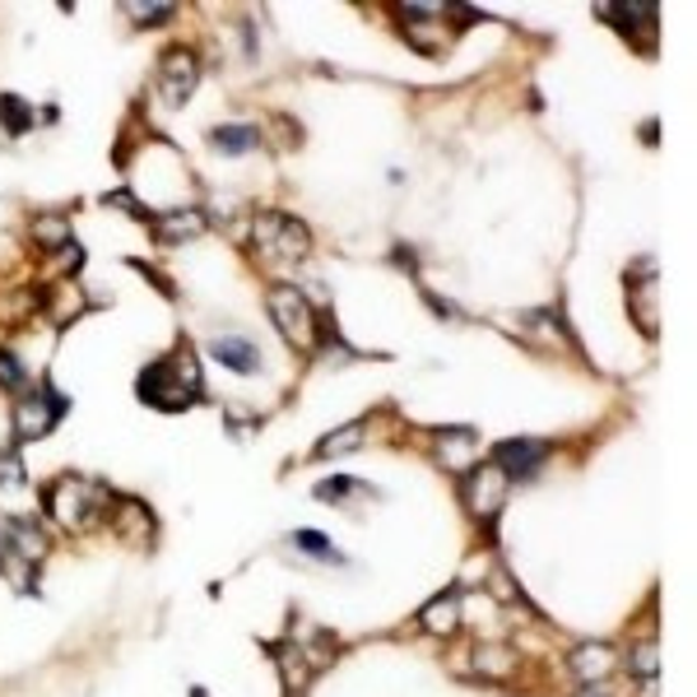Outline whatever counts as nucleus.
<instances>
[{
    "label": "nucleus",
    "instance_id": "f257e3e1",
    "mask_svg": "<svg viewBox=\"0 0 697 697\" xmlns=\"http://www.w3.org/2000/svg\"><path fill=\"white\" fill-rule=\"evenodd\" d=\"M135 391H139V400H145V405H154V409H168V414L191 409V405L200 400V363H196V348L178 344V348H172V354H163L159 363H149V368L139 372Z\"/></svg>",
    "mask_w": 697,
    "mask_h": 697
},
{
    "label": "nucleus",
    "instance_id": "f03ea898",
    "mask_svg": "<svg viewBox=\"0 0 697 697\" xmlns=\"http://www.w3.org/2000/svg\"><path fill=\"white\" fill-rule=\"evenodd\" d=\"M266 307H270V317H274V326H279V335H284L289 344L317 348L321 326H317V311H311V303L303 298V289L274 284V289L266 293Z\"/></svg>",
    "mask_w": 697,
    "mask_h": 697
},
{
    "label": "nucleus",
    "instance_id": "7ed1b4c3",
    "mask_svg": "<svg viewBox=\"0 0 697 697\" xmlns=\"http://www.w3.org/2000/svg\"><path fill=\"white\" fill-rule=\"evenodd\" d=\"M61 414H65V395H61V391L42 387V391L24 395L20 405H14V442H38V438H47V432L61 424Z\"/></svg>",
    "mask_w": 697,
    "mask_h": 697
},
{
    "label": "nucleus",
    "instance_id": "20e7f679",
    "mask_svg": "<svg viewBox=\"0 0 697 697\" xmlns=\"http://www.w3.org/2000/svg\"><path fill=\"white\" fill-rule=\"evenodd\" d=\"M461 498L475 516L493 521L502 512V502H508V475L498 465H469L461 475Z\"/></svg>",
    "mask_w": 697,
    "mask_h": 697
},
{
    "label": "nucleus",
    "instance_id": "39448f33",
    "mask_svg": "<svg viewBox=\"0 0 697 697\" xmlns=\"http://www.w3.org/2000/svg\"><path fill=\"white\" fill-rule=\"evenodd\" d=\"M256 247L270 252V256H307L311 237L307 229L293 215H279V209H266V215H256Z\"/></svg>",
    "mask_w": 697,
    "mask_h": 697
},
{
    "label": "nucleus",
    "instance_id": "423d86ee",
    "mask_svg": "<svg viewBox=\"0 0 697 697\" xmlns=\"http://www.w3.org/2000/svg\"><path fill=\"white\" fill-rule=\"evenodd\" d=\"M102 488L98 484H84V479H75V475H65V479H57L47 488V508H51V516L61 521V526H89V512H98L89 498H98Z\"/></svg>",
    "mask_w": 697,
    "mask_h": 697
},
{
    "label": "nucleus",
    "instance_id": "0eeeda50",
    "mask_svg": "<svg viewBox=\"0 0 697 697\" xmlns=\"http://www.w3.org/2000/svg\"><path fill=\"white\" fill-rule=\"evenodd\" d=\"M196 80H200L196 51H191V47H172V51H163L159 89H163V98H168V108H182V102L191 98V89H196Z\"/></svg>",
    "mask_w": 697,
    "mask_h": 697
},
{
    "label": "nucleus",
    "instance_id": "6e6552de",
    "mask_svg": "<svg viewBox=\"0 0 697 697\" xmlns=\"http://www.w3.org/2000/svg\"><path fill=\"white\" fill-rule=\"evenodd\" d=\"M545 456H549V447L535 442V438H508V442L493 447V465H498L508 479H530L535 469L545 465Z\"/></svg>",
    "mask_w": 697,
    "mask_h": 697
},
{
    "label": "nucleus",
    "instance_id": "1a4fd4ad",
    "mask_svg": "<svg viewBox=\"0 0 697 697\" xmlns=\"http://www.w3.org/2000/svg\"><path fill=\"white\" fill-rule=\"evenodd\" d=\"M209 354H215L223 368L237 372V377L260 372V348H256L252 340H242V335H219V340H209Z\"/></svg>",
    "mask_w": 697,
    "mask_h": 697
},
{
    "label": "nucleus",
    "instance_id": "9d476101",
    "mask_svg": "<svg viewBox=\"0 0 697 697\" xmlns=\"http://www.w3.org/2000/svg\"><path fill=\"white\" fill-rule=\"evenodd\" d=\"M609 670H614V647H604V641H582V647L572 651V674H577L586 688H596L600 678H609Z\"/></svg>",
    "mask_w": 697,
    "mask_h": 697
},
{
    "label": "nucleus",
    "instance_id": "9b49d317",
    "mask_svg": "<svg viewBox=\"0 0 697 697\" xmlns=\"http://www.w3.org/2000/svg\"><path fill=\"white\" fill-rule=\"evenodd\" d=\"M418 623H424V633H432V637H451L461 627V590H442L438 600H428Z\"/></svg>",
    "mask_w": 697,
    "mask_h": 697
},
{
    "label": "nucleus",
    "instance_id": "f8f14e48",
    "mask_svg": "<svg viewBox=\"0 0 697 697\" xmlns=\"http://www.w3.org/2000/svg\"><path fill=\"white\" fill-rule=\"evenodd\" d=\"M154 229H159L163 242H186V237L205 233V219L196 209H168V215H154Z\"/></svg>",
    "mask_w": 697,
    "mask_h": 697
},
{
    "label": "nucleus",
    "instance_id": "ddd939ff",
    "mask_svg": "<svg viewBox=\"0 0 697 697\" xmlns=\"http://www.w3.org/2000/svg\"><path fill=\"white\" fill-rule=\"evenodd\" d=\"M438 456L451 469H469V456H475V432L469 428H442L438 432Z\"/></svg>",
    "mask_w": 697,
    "mask_h": 697
},
{
    "label": "nucleus",
    "instance_id": "4468645a",
    "mask_svg": "<svg viewBox=\"0 0 697 697\" xmlns=\"http://www.w3.org/2000/svg\"><path fill=\"white\" fill-rule=\"evenodd\" d=\"M209 139H215L219 154H252L256 139H260V131H256V126H219Z\"/></svg>",
    "mask_w": 697,
    "mask_h": 697
},
{
    "label": "nucleus",
    "instance_id": "2eb2a0df",
    "mask_svg": "<svg viewBox=\"0 0 697 697\" xmlns=\"http://www.w3.org/2000/svg\"><path fill=\"white\" fill-rule=\"evenodd\" d=\"M289 545L298 553H307V558H317V563H344V558L335 553V545H330L326 535H317V530H293Z\"/></svg>",
    "mask_w": 697,
    "mask_h": 697
},
{
    "label": "nucleus",
    "instance_id": "dca6fc26",
    "mask_svg": "<svg viewBox=\"0 0 697 697\" xmlns=\"http://www.w3.org/2000/svg\"><path fill=\"white\" fill-rule=\"evenodd\" d=\"M0 121H5L10 135H24V131L33 126V108H28L20 94H5V98H0Z\"/></svg>",
    "mask_w": 697,
    "mask_h": 697
},
{
    "label": "nucleus",
    "instance_id": "f3484780",
    "mask_svg": "<svg viewBox=\"0 0 697 697\" xmlns=\"http://www.w3.org/2000/svg\"><path fill=\"white\" fill-rule=\"evenodd\" d=\"M354 447H363V424H348V428H340V432H330V438L317 447V456L326 461V456H344V451H354Z\"/></svg>",
    "mask_w": 697,
    "mask_h": 697
},
{
    "label": "nucleus",
    "instance_id": "a211bd4d",
    "mask_svg": "<svg viewBox=\"0 0 697 697\" xmlns=\"http://www.w3.org/2000/svg\"><path fill=\"white\" fill-rule=\"evenodd\" d=\"M33 237H38L42 242V247H65V242H70V223L61 219V215H47V219H38V223H33Z\"/></svg>",
    "mask_w": 697,
    "mask_h": 697
},
{
    "label": "nucleus",
    "instance_id": "6ab92c4d",
    "mask_svg": "<svg viewBox=\"0 0 697 697\" xmlns=\"http://www.w3.org/2000/svg\"><path fill=\"white\" fill-rule=\"evenodd\" d=\"M479 674L488 678H502V674H512V651H502V647H479Z\"/></svg>",
    "mask_w": 697,
    "mask_h": 697
},
{
    "label": "nucleus",
    "instance_id": "aec40b11",
    "mask_svg": "<svg viewBox=\"0 0 697 697\" xmlns=\"http://www.w3.org/2000/svg\"><path fill=\"white\" fill-rule=\"evenodd\" d=\"M348 493H368V484H358V479H348V475L317 484V498H321V502H340V498H348Z\"/></svg>",
    "mask_w": 697,
    "mask_h": 697
},
{
    "label": "nucleus",
    "instance_id": "412c9836",
    "mask_svg": "<svg viewBox=\"0 0 697 697\" xmlns=\"http://www.w3.org/2000/svg\"><path fill=\"white\" fill-rule=\"evenodd\" d=\"M627 670L651 684L656 670H660V665H656V641H641V647H633V660H627Z\"/></svg>",
    "mask_w": 697,
    "mask_h": 697
},
{
    "label": "nucleus",
    "instance_id": "4be33fe9",
    "mask_svg": "<svg viewBox=\"0 0 697 697\" xmlns=\"http://www.w3.org/2000/svg\"><path fill=\"white\" fill-rule=\"evenodd\" d=\"M0 387H10V391L24 387V368H20V358H14L10 348H0Z\"/></svg>",
    "mask_w": 697,
    "mask_h": 697
},
{
    "label": "nucleus",
    "instance_id": "5701e85b",
    "mask_svg": "<svg viewBox=\"0 0 697 697\" xmlns=\"http://www.w3.org/2000/svg\"><path fill=\"white\" fill-rule=\"evenodd\" d=\"M223 418H229V424H233V432H237V438H247V428L256 424V414L237 409V405H223Z\"/></svg>",
    "mask_w": 697,
    "mask_h": 697
},
{
    "label": "nucleus",
    "instance_id": "b1692460",
    "mask_svg": "<svg viewBox=\"0 0 697 697\" xmlns=\"http://www.w3.org/2000/svg\"><path fill=\"white\" fill-rule=\"evenodd\" d=\"M20 484H24V465L14 456H5L0 461V488H20Z\"/></svg>",
    "mask_w": 697,
    "mask_h": 697
},
{
    "label": "nucleus",
    "instance_id": "393cba45",
    "mask_svg": "<svg viewBox=\"0 0 697 697\" xmlns=\"http://www.w3.org/2000/svg\"><path fill=\"white\" fill-rule=\"evenodd\" d=\"M131 10V20H172V5H126Z\"/></svg>",
    "mask_w": 697,
    "mask_h": 697
},
{
    "label": "nucleus",
    "instance_id": "a878e982",
    "mask_svg": "<svg viewBox=\"0 0 697 697\" xmlns=\"http://www.w3.org/2000/svg\"><path fill=\"white\" fill-rule=\"evenodd\" d=\"M493 596H498V600H516V590H512V582H508V572H493Z\"/></svg>",
    "mask_w": 697,
    "mask_h": 697
},
{
    "label": "nucleus",
    "instance_id": "bb28decb",
    "mask_svg": "<svg viewBox=\"0 0 697 697\" xmlns=\"http://www.w3.org/2000/svg\"><path fill=\"white\" fill-rule=\"evenodd\" d=\"M582 697H609V693H600V688H586V693H582Z\"/></svg>",
    "mask_w": 697,
    "mask_h": 697
}]
</instances>
